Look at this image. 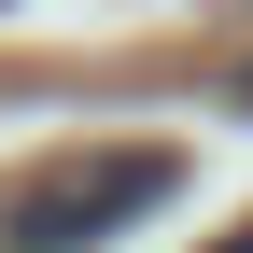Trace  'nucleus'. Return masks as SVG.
<instances>
[{
	"instance_id": "1",
	"label": "nucleus",
	"mask_w": 253,
	"mask_h": 253,
	"mask_svg": "<svg viewBox=\"0 0 253 253\" xmlns=\"http://www.w3.org/2000/svg\"><path fill=\"white\" fill-rule=\"evenodd\" d=\"M169 197H183V155L169 141H99V155L28 169L14 211H0V239H14V253H99V239H126L141 211H169Z\"/></svg>"
},
{
	"instance_id": "2",
	"label": "nucleus",
	"mask_w": 253,
	"mask_h": 253,
	"mask_svg": "<svg viewBox=\"0 0 253 253\" xmlns=\"http://www.w3.org/2000/svg\"><path fill=\"white\" fill-rule=\"evenodd\" d=\"M211 253H253V225H239V239H211Z\"/></svg>"
},
{
	"instance_id": "3",
	"label": "nucleus",
	"mask_w": 253,
	"mask_h": 253,
	"mask_svg": "<svg viewBox=\"0 0 253 253\" xmlns=\"http://www.w3.org/2000/svg\"><path fill=\"white\" fill-rule=\"evenodd\" d=\"M239 99H253V71H239Z\"/></svg>"
}]
</instances>
